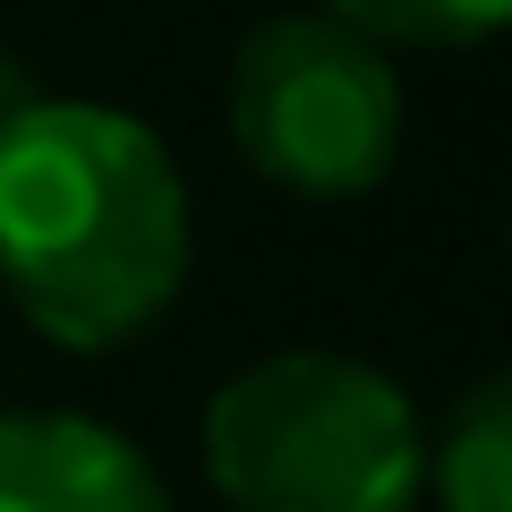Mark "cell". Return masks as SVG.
I'll use <instances>...</instances> for the list:
<instances>
[{
	"label": "cell",
	"instance_id": "obj_1",
	"mask_svg": "<svg viewBox=\"0 0 512 512\" xmlns=\"http://www.w3.org/2000/svg\"><path fill=\"white\" fill-rule=\"evenodd\" d=\"M188 180L154 120L26 103L0 120V291L69 359L146 342L188 282Z\"/></svg>",
	"mask_w": 512,
	"mask_h": 512
},
{
	"label": "cell",
	"instance_id": "obj_2",
	"mask_svg": "<svg viewBox=\"0 0 512 512\" xmlns=\"http://www.w3.org/2000/svg\"><path fill=\"white\" fill-rule=\"evenodd\" d=\"M197 453L231 512H410L427 495L410 393L342 350H274L239 367L205 402Z\"/></svg>",
	"mask_w": 512,
	"mask_h": 512
},
{
	"label": "cell",
	"instance_id": "obj_3",
	"mask_svg": "<svg viewBox=\"0 0 512 512\" xmlns=\"http://www.w3.org/2000/svg\"><path fill=\"white\" fill-rule=\"evenodd\" d=\"M231 146L265 188L299 205H359L402 163V77L393 52L325 9L248 26L231 60Z\"/></svg>",
	"mask_w": 512,
	"mask_h": 512
},
{
	"label": "cell",
	"instance_id": "obj_4",
	"mask_svg": "<svg viewBox=\"0 0 512 512\" xmlns=\"http://www.w3.org/2000/svg\"><path fill=\"white\" fill-rule=\"evenodd\" d=\"M0 512H171V495L120 427L77 410H0Z\"/></svg>",
	"mask_w": 512,
	"mask_h": 512
},
{
	"label": "cell",
	"instance_id": "obj_5",
	"mask_svg": "<svg viewBox=\"0 0 512 512\" xmlns=\"http://www.w3.org/2000/svg\"><path fill=\"white\" fill-rule=\"evenodd\" d=\"M427 478H436L444 512H512V367L504 376H478L444 410Z\"/></svg>",
	"mask_w": 512,
	"mask_h": 512
},
{
	"label": "cell",
	"instance_id": "obj_6",
	"mask_svg": "<svg viewBox=\"0 0 512 512\" xmlns=\"http://www.w3.org/2000/svg\"><path fill=\"white\" fill-rule=\"evenodd\" d=\"M325 18H342L376 52H470L512 35V0H325Z\"/></svg>",
	"mask_w": 512,
	"mask_h": 512
},
{
	"label": "cell",
	"instance_id": "obj_7",
	"mask_svg": "<svg viewBox=\"0 0 512 512\" xmlns=\"http://www.w3.org/2000/svg\"><path fill=\"white\" fill-rule=\"evenodd\" d=\"M26 103H43V86L26 77V60H18V52H0V120H18Z\"/></svg>",
	"mask_w": 512,
	"mask_h": 512
}]
</instances>
